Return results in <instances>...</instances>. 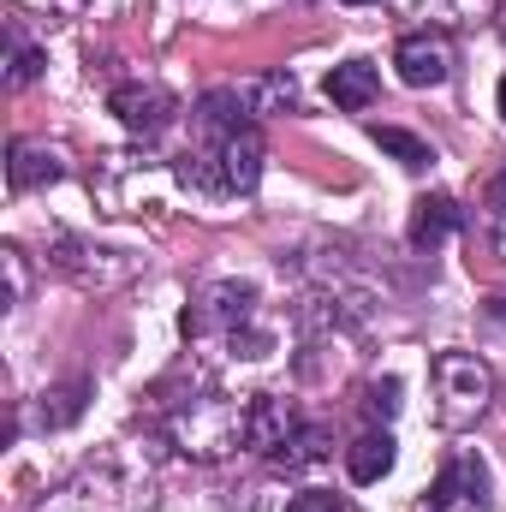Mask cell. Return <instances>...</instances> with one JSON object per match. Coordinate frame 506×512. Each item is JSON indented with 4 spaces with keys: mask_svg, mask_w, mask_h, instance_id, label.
<instances>
[{
    "mask_svg": "<svg viewBox=\"0 0 506 512\" xmlns=\"http://www.w3.org/2000/svg\"><path fill=\"white\" fill-rule=\"evenodd\" d=\"M173 435L185 441V453H197V459H221V453L245 447V411L227 405L221 393H203V399H185V405H179Z\"/></svg>",
    "mask_w": 506,
    "mask_h": 512,
    "instance_id": "3",
    "label": "cell"
},
{
    "mask_svg": "<svg viewBox=\"0 0 506 512\" xmlns=\"http://www.w3.org/2000/svg\"><path fill=\"white\" fill-rule=\"evenodd\" d=\"M292 435H298V411L280 393H256L251 405H245V447L251 453H268L274 459Z\"/></svg>",
    "mask_w": 506,
    "mask_h": 512,
    "instance_id": "10",
    "label": "cell"
},
{
    "mask_svg": "<svg viewBox=\"0 0 506 512\" xmlns=\"http://www.w3.org/2000/svg\"><path fill=\"white\" fill-rule=\"evenodd\" d=\"M108 114L126 131H137V137H161V131L173 126L179 102H173V90H161V84H120V90L108 96Z\"/></svg>",
    "mask_w": 506,
    "mask_h": 512,
    "instance_id": "8",
    "label": "cell"
},
{
    "mask_svg": "<svg viewBox=\"0 0 506 512\" xmlns=\"http://www.w3.org/2000/svg\"><path fill=\"white\" fill-rule=\"evenodd\" d=\"M459 233V203L453 197H417L411 203V251H435V245H447Z\"/></svg>",
    "mask_w": 506,
    "mask_h": 512,
    "instance_id": "12",
    "label": "cell"
},
{
    "mask_svg": "<svg viewBox=\"0 0 506 512\" xmlns=\"http://www.w3.org/2000/svg\"><path fill=\"white\" fill-rule=\"evenodd\" d=\"M84 405H90V382H60L36 399V423L42 429H72L84 417Z\"/></svg>",
    "mask_w": 506,
    "mask_h": 512,
    "instance_id": "15",
    "label": "cell"
},
{
    "mask_svg": "<svg viewBox=\"0 0 506 512\" xmlns=\"http://www.w3.org/2000/svg\"><path fill=\"white\" fill-rule=\"evenodd\" d=\"M489 316H495V322H506V298H489Z\"/></svg>",
    "mask_w": 506,
    "mask_h": 512,
    "instance_id": "26",
    "label": "cell"
},
{
    "mask_svg": "<svg viewBox=\"0 0 506 512\" xmlns=\"http://www.w3.org/2000/svg\"><path fill=\"white\" fill-rule=\"evenodd\" d=\"M54 268L66 280H78L84 292H114L137 274V256L131 251H108V245H90V239H60L54 245Z\"/></svg>",
    "mask_w": 506,
    "mask_h": 512,
    "instance_id": "5",
    "label": "cell"
},
{
    "mask_svg": "<svg viewBox=\"0 0 506 512\" xmlns=\"http://www.w3.org/2000/svg\"><path fill=\"white\" fill-rule=\"evenodd\" d=\"M435 512H489V465L477 453H459L435 477Z\"/></svg>",
    "mask_w": 506,
    "mask_h": 512,
    "instance_id": "9",
    "label": "cell"
},
{
    "mask_svg": "<svg viewBox=\"0 0 506 512\" xmlns=\"http://www.w3.org/2000/svg\"><path fill=\"white\" fill-rule=\"evenodd\" d=\"M322 459H328V435H322V429H298V435L274 453L280 471H310V465H322Z\"/></svg>",
    "mask_w": 506,
    "mask_h": 512,
    "instance_id": "18",
    "label": "cell"
},
{
    "mask_svg": "<svg viewBox=\"0 0 506 512\" xmlns=\"http://www.w3.org/2000/svg\"><path fill=\"white\" fill-rule=\"evenodd\" d=\"M251 304H256V286L245 280H209L203 292H197V304L185 310V334L191 340H203V334H239V328H251Z\"/></svg>",
    "mask_w": 506,
    "mask_h": 512,
    "instance_id": "4",
    "label": "cell"
},
{
    "mask_svg": "<svg viewBox=\"0 0 506 512\" xmlns=\"http://www.w3.org/2000/svg\"><path fill=\"white\" fill-rule=\"evenodd\" d=\"M429 376H435V399H441V423H453V429L477 423L495 399V376L477 352H441Z\"/></svg>",
    "mask_w": 506,
    "mask_h": 512,
    "instance_id": "2",
    "label": "cell"
},
{
    "mask_svg": "<svg viewBox=\"0 0 506 512\" xmlns=\"http://www.w3.org/2000/svg\"><path fill=\"white\" fill-rule=\"evenodd\" d=\"M286 512H346V501H340V495H328V489H304V495H292V501H286Z\"/></svg>",
    "mask_w": 506,
    "mask_h": 512,
    "instance_id": "24",
    "label": "cell"
},
{
    "mask_svg": "<svg viewBox=\"0 0 506 512\" xmlns=\"http://www.w3.org/2000/svg\"><path fill=\"white\" fill-rule=\"evenodd\" d=\"M405 6H417V0H399V12ZM495 12V0H429V24L441 30V24H477V18H489Z\"/></svg>",
    "mask_w": 506,
    "mask_h": 512,
    "instance_id": "20",
    "label": "cell"
},
{
    "mask_svg": "<svg viewBox=\"0 0 506 512\" xmlns=\"http://www.w3.org/2000/svg\"><path fill=\"white\" fill-rule=\"evenodd\" d=\"M346 471H352V483H381V477L393 471V435H387V429L358 435V441L346 447Z\"/></svg>",
    "mask_w": 506,
    "mask_h": 512,
    "instance_id": "14",
    "label": "cell"
},
{
    "mask_svg": "<svg viewBox=\"0 0 506 512\" xmlns=\"http://www.w3.org/2000/svg\"><path fill=\"white\" fill-rule=\"evenodd\" d=\"M364 411L387 423V417L399 411V382H393V376H387V382H370V393H364Z\"/></svg>",
    "mask_w": 506,
    "mask_h": 512,
    "instance_id": "23",
    "label": "cell"
},
{
    "mask_svg": "<svg viewBox=\"0 0 506 512\" xmlns=\"http://www.w3.org/2000/svg\"><path fill=\"white\" fill-rule=\"evenodd\" d=\"M245 108L251 114H286V108H298V78L292 72H262L245 90Z\"/></svg>",
    "mask_w": 506,
    "mask_h": 512,
    "instance_id": "17",
    "label": "cell"
},
{
    "mask_svg": "<svg viewBox=\"0 0 506 512\" xmlns=\"http://www.w3.org/2000/svg\"><path fill=\"white\" fill-rule=\"evenodd\" d=\"M346 6H370V0H346Z\"/></svg>",
    "mask_w": 506,
    "mask_h": 512,
    "instance_id": "28",
    "label": "cell"
},
{
    "mask_svg": "<svg viewBox=\"0 0 506 512\" xmlns=\"http://www.w3.org/2000/svg\"><path fill=\"white\" fill-rule=\"evenodd\" d=\"M393 66H399V78H405L411 90L447 84V72H453V42H447V30H411V36H399Z\"/></svg>",
    "mask_w": 506,
    "mask_h": 512,
    "instance_id": "7",
    "label": "cell"
},
{
    "mask_svg": "<svg viewBox=\"0 0 506 512\" xmlns=\"http://www.w3.org/2000/svg\"><path fill=\"white\" fill-rule=\"evenodd\" d=\"M209 167H215V191H221V197H251L256 179H262V131L256 126L227 131V137L209 149Z\"/></svg>",
    "mask_w": 506,
    "mask_h": 512,
    "instance_id": "6",
    "label": "cell"
},
{
    "mask_svg": "<svg viewBox=\"0 0 506 512\" xmlns=\"http://www.w3.org/2000/svg\"><path fill=\"white\" fill-rule=\"evenodd\" d=\"M66 167H60V155L48 149V143H12V161H6V185L12 191H42V185H54Z\"/></svg>",
    "mask_w": 506,
    "mask_h": 512,
    "instance_id": "13",
    "label": "cell"
},
{
    "mask_svg": "<svg viewBox=\"0 0 506 512\" xmlns=\"http://www.w3.org/2000/svg\"><path fill=\"white\" fill-rule=\"evenodd\" d=\"M489 209H501L506 215V173H495V185H489Z\"/></svg>",
    "mask_w": 506,
    "mask_h": 512,
    "instance_id": "25",
    "label": "cell"
},
{
    "mask_svg": "<svg viewBox=\"0 0 506 512\" xmlns=\"http://www.w3.org/2000/svg\"><path fill=\"white\" fill-rule=\"evenodd\" d=\"M149 501H155V459H143L126 441V447L90 459L72 483H60L36 512H143Z\"/></svg>",
    "mask_w": 506,
    "mask_h": 512,
    "instance_id": "1",
    "label": "cell"
},
{
    "mask_svg": "<svg viewBox=\"0 0 506 512\" xmlns=\"http://www.w3.org/2000/svg\"><path fill=\"white\" fill-rule=\"evenodd\" d=\"M376 96H381V72L370 60H340V66L328 72V102H334L340 114H364Z\"/></svg>",
    "mask_w": 506,
    "mask_h": 512,
    "instance_id": "11",
    "label": "cell"
},
{
    "mask_svg": "<svg viewBox=\"0 0 506 512\" xmlns=\"http://www.w3.org/2000/svg\"><path fill=\"white\" fill-rule=\"evenodd\" d=\"M376 143L393 155V161H399V167H411V173L435 161V149H429L423 137H411V131H399V126H376Z\"/></svg>",
    "mask_w": 506,
    "mask_h": 512,
    "instance_id": "19",
    "label": "cell"
},
{
    "mask_svg": "<svg viewBox=\"0 0 506 512\" xmlns=\"http://www.w3.org/2000/svg\"><path fill=\"white\" fill-rule=\"evenodd\" d=\"M245 114H251V108H245V96H239V90H209V96H203V102H197V120H203V131H209V137H215V143H221V137H227V131L251 126V120H245Z\"/></svg>",
    "mask_w": 506,
    "mask_h": 512,
    "instance_id": "16",
    "label": "cell"
},
{
    "mask_svg": "<svg viewBox=\"0 0 506 512\" xmlns=\"http://www.w3.org/2000/svg\"><path fill=\"white\" fill-rule=\"evenodd\" d=\"M0 268H6V310H18V304H24V292H30L24 251H18V245H6V251H0Z\"/></svg>",
    "mask_w": 506,
    "mask_h": 512,
    "instance_id": "21",
    "label": "cell"
},
{
    "mask_svg": "<svg viewBox=\"0 0 506 512\" xmlns=\"http://www.w3.org/2000/svg\"><path fill=\"white\" fill-rule=\"evenodd\" d=\"M42 66H48V54L18 42V48H12V66H6V84H12V90H24V84H36V78H42Z\"/></svg>",
    "mask_w": 506,
    "mask_h": 512,
    "instance_id": "22",
    "label": "cell"
},
{
    "mask_svg": "<svg viewBox=\"0 0 506 512\" xmlns=\"http://www.w3.org/2000/svg\"><path fill=\"white\" fill-rule=\"evenodd\" d=\"M501 120H506V78H501Z\"/></svg>",
    "mask_w": 506,
    "mask_h": 512,
    "instance_id": "27",
    "label": "cell"
}]
</instances>
